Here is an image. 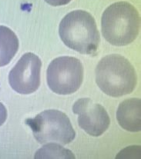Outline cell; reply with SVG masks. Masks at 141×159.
I'll return each instance as SVG.
<instances>
[{
    "mask_svg": "<svg viewBox=\"0 0 141 159\" xmlns=\"http://www.w3.org/2000/svg\"><path fill=\"white\" fill-rule=\"evenodd\" d=\"M140 98H130L121 102L116 111V118L120 125L132 132L140 131Z\"/></svg>",
    "mask_w": 141,
    "mask_h": 159,
    "instance_id": "ba28073f",
    "label": "cell"
},
{
    "mask_svg": "<svg viewBox=\"0 0 141 159\" xmlns=\"http://www.w3.org/2000/svg\"><path fill=\"white\" fill-rule=\"evenodd\" d=\"M42 62L34 53L24 54L9 72V82L18 93L28 95L35 92L40 85Z\"/></svg>",
    "mask_w": 141,
    "mask_h": 159,
    "instance_id": "8992f818",
    "label": "cell"
},
{
    "mask_svg": "<svg viewBox=\"0 0 141 159\" xmlns=\"http://www.w3.org/2000/svg\"><path fill=\"white\" fill-rule=\"evenodd\" d=\"M73 111L78 115L79 127L90 135L98 137L109 128L110 119L107 111L90 98H80L76 102Z\"/></svg>",
    "mask_w": 141,
    "mask_h": 159,
    "instance_id": "52a82bcc",
    "label": "cell"
},
{
    "mask_svg": "<svg viewBox=\"0 0 141 159\" xmlns=\"http://www.w3.org/2000/svg\"><path fill=\"white\" fill-rule=\"evenodd\" d=\"M96 82L105 94L120 97L134 90L137 76L129 60L120 55L113 54L105 56L98 63Z\"/></svg>",
    "mask_w": 141,
    "mask_h": 159,
    "instance_id": "7a4b0ae2",
    "label": "cell"
},
{
    "mask_svg": "<svg viewBox=\"0 0 141 159\" xmlns=\"http://www.w3.org/2000/svg\"><path fill=\"white\" fill-rule=\"evenodd\" d=\"M7 118V110L6 107L0 102V126L2 125Z\"/></svg>",
    "mask_w": 141,
    "mask_h": 159,
    "instance_id": "8fae6325",
    "label": "cell"
},
{
    "mask_svg": "<svg viewBox=\"0 0 141 159\" xmlns=\"http://www.w3.org/2000/svg\"><path fill=\"white\" fill-rule=\"evenodd\" d=\"M26 123L40 144L67 145L75 139L76 132L69 118L58 110H46L35 118L26 120Z\"/></svg>",
    "mask_w": 141,
    "mask_h": 159,
    "instance_id": "277c9868",
    "label": "cell"
},
{
    "mask_svg": "<svg viewBox=\"0 0 141 159\" xmlns=\"http://www.w3.org/2000/svg\"><path fill=\"white\" fill-rule=\"evenodd\" d=\"M35 158H75L69 150L64 148L57 143H47L37 151Z\"/></svg>",
    "mask_w": 141,
    "mask_h": 159,
    "instance_id": "30bf717a",
    "label": "cell"
},
{
    "mask_svg": "<svg viewBox=\"0 0 141 159\" xmlns=\"http://www.w3.org/2000/svg\"><path fill=\"white\" fill-rule=\"evenodd\" d=\"M19 49V40L8 27L0 25V67L9 64Z\"/></svg>",
    "mask_w": 141,
    "mask_h": 159,
    "instance_id": "9c48e42d",
    "label": "cell"
},
{
    "mask_svg": "<svg viewBox=\"0 0 141 159\" xmlns=\"http://www.w3.org/2000/svg\"><path fill=\"white\" fill-rule=\"evenodd\" d=\"M101 28L103 37L108 43L116 46L129 45L140 32V14L130 3H113L103 13Z\"/></svg>",
    "mask_w": 141,
    "mask_h": 159,
    "instance_id": "6da1fadb",
    "label": "cell"
},
{
    "mask_svg": "<svg viewBox=\"0 0 141 159\" xmlns=\"http://www.w3.org/2000/svg\"><path fill=\"white\" fill-rule=\"evenodd\" d=\"M59 33L66 46L80 54L93 55L98 49L100 33L94 18L86 11L66 15L59 24Z\"/></svg>",
    "mask_w": 141,
    "mask_h": 159,
    "instance_id": "3957f363",
    "label": "cell"
},
{
    "mask_svg": "<svg viewBox=\"0 0 141 159\" xmlns=\"http://www.w3.org/2000/svg\"><path fill=\"white\" fill-rule=\"evenodd\" d=\"M48 4L53 6H64L70 2L72 0H45Z\"/></svg>",
    "mask_w": 141,
    "mask_h": 159,
    "instance_id": "7c38bea8",
    "label": "cell"
},
{
    "mask_svg": "<svg viewBox=\"0 0 141 159\" xmlns=\"http://www.w3.org/2000/svg\"><path fill=\"white\" fill-rule=\"evenodd\" d=\"M83 81V67L77 58L63 56L55 58L47 69V83L59 95H70L77 92Z\"/></svg>",
    "mask_w": 141,
    "mask_h": 159,
    "instance_id": "5b68a950",
    "label": "cell"
}]
</instances>
